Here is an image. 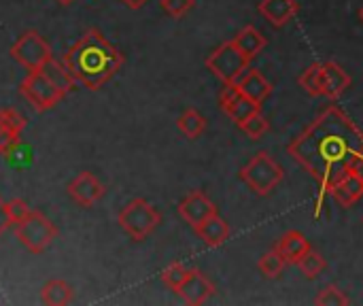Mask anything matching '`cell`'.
<instances>
[{"label":"cell","mask_w":363,"mask_h":306,"mask_svg":"<svg viewBox=\"0 0 363 306\" xmlns=\"http://www.w3.org/2000/svg\"><path fill=\"white\" fill-rule=\"evenodd\" d=\"M66 192H68V196H70L79 207L89 209V207H94L96 202H100V198L104 196L106 187L100 183V179H98L94 173L83 170V173H79V175L68 183Z\"/></svg>","instance_id":"cell-9"},{"label":"cell","mask_w":363,"mask_h":306,"mask_svg":"<svg viewBox=\"0 0 363 306\" xmlns=\"http://www.w3.org/2000/svg\"><path fill=\"white\" fill-rule=\"evenodd\" d=\"M19 94L38 113L53 109L64 98V94L43 75V70H28V75L19 83Z\"/></svg>","instance_id":"cell-7"},{"label":"cell","mask_w":363,"mask_h":306,"mask_svg":"<svg viewBox=\"0 0 363 306\" xmlns=\"http://www.w3.org/2000/svg\"><path fill=\"white\" fill-rule=\"evenodd\" d=\"M298 268L302 271V275H304L306 279H315V277H319V275L325 271V260H323L321 253L308 249V251L302 256V260L298 262Z\"/></svg>","instance_id":"cell-25"},{"label":"cell","mask_w":363,"mask_h":306,"mask_svg":"<svg viewBox=\"0 0 363 306\" xmlns=\"http://www.w3.org/2000/svg\"><path fill=\"white\" fill-rule=\"evenodd\" d=\"M215 213H217V207L213 204V200H211L202 190H196V192L187 194V196L181 200V204H179V215H181V219H183L185 224H189L194 230H196L202 222H206L211 215H215Z\"/></svg>","instance_id":"cell-10"},{"label":"cell","mask_w":363,"mask_h":306,"mask_svg":"<svg viewBox=\"0 0 363 306\" xmlns=\"http://www.w3.org/2000/svg\"><path fill=\"white\" fill-rule=\"evenodd\" d=\"M330 196L345 209H351L363 196L362 177L355 173V168H347L330 187Z\"/></svg>","instance_id":"cell-11"},{"label":"cell","mask_w":363,"mask_h":306,"mask_svg":"<svg viewBox=\"0 0 363 306\" xmlns=\"http://www.w3.org/2000/svg\"><path fill=\"white\" fill-rule=\"evenodd\" d=\"M196 234L204 241L206 247L217 249V247H221L230 239V226L225 224L223 217H219V213H215V215H211L206 222H202L196 228Z\"/></svg>","instance_id":"cell-17"},{"label":"cell","mask_w":363,"mask_h":306,"mask_svg":"<svg viewBox=\"0 0 363 306\" xmlns=\"http://www.w3.org/2000/svg\"><path fill=\"white\" fill-rule=\"evenodd\" d=\"M74 300V290L62 279H51L40 290V302L47 306H66Z\"/></svg>","instance_id":"cell-18"},{"label":"cell","mask_w":363,"mask_h":306,"mask_svg":"<svg viewBox=\"0 0 363 306\" xmlns=\"http://www.w3.org/2000/svg\"><path fill=\"white\" fill-rule=\"evenodd\" d=\"M351 87V77L338 62H323V96L338 100Z\"/></svg>","instance_id":"cell-14"},{"label":"cell","mask_w":363,"mask_h":306,"mask_svg":"<svg viewBox=\"0 0 363 306\" xmlns=\"http://www.w3.org/2000/svg\"><path fill=\"white\" fill-rule=\"evenodd\" d=\"M160 4H162L164 13H168L174 19H181L194 9L196 0H160Z\"/></svg>","instance_id":"cell-30"},{"label":"cell","mask_w":363,"mask_h":306,"mask_svg":"<svg viewBox=\"0 0 363 306\" xmlns=\"http://www.w3.org/2000/svg\"><path fill=\"white\" fill-rule=\"evenodd\" d=\"M238 128H240L251 141H259V138L270 130V124H268V119L262 115V111H257V113H253L251 117H247Z\"/></svg>","instance_id":"cell-26"},{"label":"cell","mask_w":363,"mask_h":306,"mask_svg":"<svg viewBox=\"0 0 363 306\" xmlns=\"http://www.w3.org/2000/svg\"><path fill=\"white\" fill-rule=\"evenodd\" d=\"M359 19H362V21H363V6H362V9H359Z\"/></svg>","instance_id":"cell-36"},{"label":"cell","mask_w":363,"mask_h":306,"mask_svg":"<svg viewBox=\"0 0 363 306\" xmlns=\"http://www.w3.org/2000/svg\"><path fill=\"white\" fill-rule=\"evenodd\" d=\"M57 2H60V4H64V6H68V4H72L74 0H57Z\"/></svg>","instance_id":"cell-35"},{"label":"cell","mask_w":363,"mask_h":306,"mask_svg":"<svg viewBox=\"0 0 363 306\" xmlns=\"http://www.w3.org/2000/svg\"><path fill=\"white\" fill-rule=\"evenodd\" d=\"M177 126H179V130H181L183 136L196 141L198 136L204 134V130H206V119H204V115L198 113L196 109H187V111H183V115L179 117Z\"/></svg>","instance_id":"cell-21"},{"label":"cell","mask_w":363,"mask_h":306,"mask_svg":"<svg viewBox=\"0 0 363 306\" xmlns=\"http://www.w3.org/2000/svg\"><path fill=\"white\" fill-rule=\"evenodd\" d=\"M298 2L296 0H262L257 4L259 15L272 23L274 28H283L287 21H291L298 13Z\"/></svg>","instance_id":"cell-13"},{"label":"cell","mask_w":363,"mask_h":306,"mask_svg":"<svg viewBox=\"0 0 363 306\" xmlns=\"http://www.w3.org/2000/svg\"><path fill=\"white\" fill-rule=\"evenodd\" d=\"M259 106L262 104H257V102H253L251 98H247L242 92L234 98V102L230 104V106H225L223 109V113L236 124V126H240L247 117H251L253 113H257L259 111Z\"/></svg>","instance_id":"cell-22"},{"label":"cell","mask_w":363,"mask_h":306,"mask_svg":"<svg viewBox=\"0 0 363 306\" xmlns=\"http://www.w3.org/2000/svg\"><path fill=\"white\" fill-rule=\"evenodd\" d=\"M236 85L240 87V92L247 98H251L257 104H262L272 94V83L259 70H255V68H247L242 72V77L236 81Z\"/></svg>","instance_id":"cell-15"},{"label":"cell","mask_w":363,"mask_h":306,"mask_svg":"<svg viewBox=\"0 0 363 306\" xmlns=\"http://www.w3.org/2000/svg\"><path fill=\"white\" fill-rule=\"evenodd\" d=\"M191 275V268H187L185 264H179V262H174V264H170L168 268H164V273H162V281H164V285H168L172 292H177L185 281H187V277Z\"/></svg>","instance_id":"cell-27"},{"label":"cell","mask_w":363,"mask_h":306,"mask_svg":"<svg viewBox=\"0 0 363 306\" xmlns=\"http://www.w3.org/2000/svg\"><path fill=\"white\" fill-rule=\"evenodd\" d=\"M123 2H125V4H128L130 9H140V6H143V4H145L147 0H123Z\"/></svg>","instance_id":"cell-34"},{"label":"cell","mask_w":363,"mask_h":306,"mask_svg":"<svg viewBox=\"0 0 363 306\" xmlns=\"http://www.w3.org/2000/svg\"><path fill=\"white\" fill-rule=\"evenodd\" d=\"M363 149V132L336 104L325 106L287 147V153L317 181L315 217L321 215L332 183L355 164Z\"/></svg>","instance_id":"cell-1"},{"label":"cell","mask_w":363,"mask_h":306,"mask_svg":"<svg viewBox=\"0 0 363 306\" xmlns=\"http://www.w3.org/2000/svg\"><path fill=\"white\" fill-rule=\"evenodd\" d=\"M177 294L181 296V300L185 305L200 306L204 305L213 294H215V285L213 281L198 268H191V275L187 277V281L177 290Z\"/></svg>","instance_id":"cell-12"},{"label":"cell","mask_w":363,"mask_h":306,"mask_svg":"<svg viewBox=\"0 0 363 306\" xmlns=\"http://www.w3.org/2000/svg\"><path fill=\"white\" fill-rule=\"evenodd\" d=\"M15 239L34 256L45 253L57 236L55 224L40 211H30L26 219L13 226Z\"/></svg>","instance_id":"cell-4"},{"label":"cell","mask_w":363,"mask_h":306,"mask_svg":"<svg viewBox=\"0 0 363 306\" xmlns=\"http://www.w3.org/2000/svg\"><path fill=\"white\" fill-rule=\"evenodd\" d=\"M315 305L319 306H347L351 305V298L347 296V292H342L338 285H328L315 300Z\"/></svg>","instance_id":"cell-28"},{"label":"cell","mask_w":363,"mask_h":306,"mask_svg":"<svg viewBox=\"0 0 363 306\" xmlns=\"http://www.w3.org/2000/svg\"><path fill=\"white\" fill-rule=\"evenodd\" d=\"M353 168H355V173H357V175L362 177V181H363V149L359 151V155H357V160H355Z\"/></svg>","instance_id":"cell-33"},{"label":"cell","mask_w":363,"mask_h":306,"mask_svg":"<svg viewBox=\"0 0 363 306\" xmlns=\"http://www.w3.org/2000/svg\"><path fill=\"white\" fill-rule=\"evenodd\" d=\"M232 40L236 43V47H238L249 60H253V58H255L257 53H262V49L266 47V38L259 34V30H257L255 26H245Z\"/></svg>","instance_id":"cell-19"},{"label":"cell","mask_w":363,"mask_h":306,"mask_svg":"<svg viewBox=\"0 0 363 306\" xmlns=\"http://www.w3.org/2000/svg\"><path fill=\"white\" fill-rule=\"evenodd\" d=\"M274 249L279 251V256L287 262V264H296L302 260V256L311 249V243L306 241V236L298 230H287L274 245Z\"/></svg>","instance_id":"cell-16"},{"label":"cell","mask_w":363,"mask_h":306,"mask_svg":"<svg viewBox=\"0 0 363 306\" xmlns=\"http://www.w3.org/2000/svg\"><path fill=\"white\" fill-rule=\"evenodd\" d=\"M62 62L77 83L96 92L121 70L123 53L98 28H89L70 45Z\"/></svg>","instance_id":"cell-2"},{"label":"cell","mask_w":363,"mask_h":306,"mask_svg":"<svg viewBox=\"0 0 363 306\" xmlns=\"http://www.w3.org/2000/svg\"><path fill=\"white\" fill-rule=\"evenodd\" d=\"M26 128V117L17 113L15 109H0V130H11V132H23Z\"/></svg>","instance_id":"cell-29"},{"label":"cell","mask_w":363,"mask_h":306,"mask_svg":"<svg viewBox=\"0 0 363 306\" xmlns=\"http://www.w3.org/2000/svg\"><path fill=\"white\" fill-rule=\"evenodd\" d=\"M285 173L281 168V164L268 153V151H259L255 153L247 166H242L240 170V179L249 185V190H253L257 196H268L272 194V190L283 181Z\"/></svg>","instance_id":"cell-5"},{"label":"cell","mask_w":363,"mask_h":306,"mask_svg":"<svg viewBox=\"0 0 363 306\" xmlns=\"http://www.w3.org/2000/svg\"><path fill=\"white\" fill-rule=\"evenodd\" d=\"M285 266H287V262L279 256L277 249L264 253L262 260L257 262V268H259V273H262L266 279H277V277H281L283 271H285Z\"/></svg>","instance_id":"cell-24"},{"label":"cell","mask_w":363,"mask_h":306,"mask_svg":"<svg viewBox=\"0 0 363 306\" xmlns=\"http://www.w3.org/2000/svg\"><path fill=\"white\" fill-rule=\"evenodd\" d=\"M300 87L311 96H323V64L308 66L298 79Z\"/></svg>","instance_id":"cell-23"},{"label":"cell","mask_w":363,"mask_h":306,"mask_svg":"<svg viewBox=\"0 0 363 306\" xmlns=\"http://www.w3.org/2000/svg\"><path fill=\"white\" fill-rule=\"evenodd\" d=\"M11 58L21 64L26 70H40L51 58V47L49 43L36 32V30H30V32H23L11 47Z\"/></svg>","instance_id":"cell-8"},{"label":"cell","mask_w":363,"mask_h":306,"mask_svg":"<svg viewBox=\"0 0 363 306\" xmlns=\"http://www.w3.org/2000/svg\"><path fill=\"white\" fill-rule=\"evenodd\" d=\"M43 70V75L66 96L68 92H72V87L77 85V81H74V77L70 75V70L64 66V62H55L53 58L40 68Z\"/></svg>","instance_id":"cell-20"},{"label":"cell","mask_w":363,"mask_h":306,"mask_svg":"<svg viewBox=\"0 0 363 306\" xmlns=\"http://www.w3.org/2000/svg\"><path fill=\"white\" fill-rule=\"evenodd\" d=\"M249 62L251 60L236 47L234 40H225L206 58V68L223 83H236L249 68Z\"/></svg>","instance_id":"cell-6"},{"label":"cell","mask_w":363,"mask_h":306,"mask_svg":"<svg viewBox=\"0 0 363 306\" xmlns=\"http://www.w3.org/2000/svg\"><path fill=\"white\" fill-rule=\"evenodd\" d=\"M117 224L121 230L136 243L145 241L155 232V228L162 224V213L145 198L130 200L117 215Z\"/></svg>","instance_id":"cell-3"},{"label":"cell","mask_w":363,"mask_h":306,"mask_svg":"<svg viewBox=\"0 0 363 306\" xmlns=\"http://www.w3.org/2000/svg\"><path fill=\"white\" fill-rule=\"evenodd\" d=\"M11 228V222H9V215H6V209H4V200L0 196V236Z\"/></svg>","instance_id":"cell-32"},{"label":"cell","mask_w":363,"mask_h":306,"mask_svg":"<svg viewBox=\"0 0 363 306\" xmlns=\"http://www.w3.org/2000/svg\"><path fill=\"white\" fill-rule=\"evenodd\" d=\"M4 209H6V215H9L11 226H15V224H19L21 219H26V217H28V213L32 211V209L28 207V202H26V200H21V198H15V200L4 202Z\"/></svg>","instance_id":"cell-31"}]
</instances>
